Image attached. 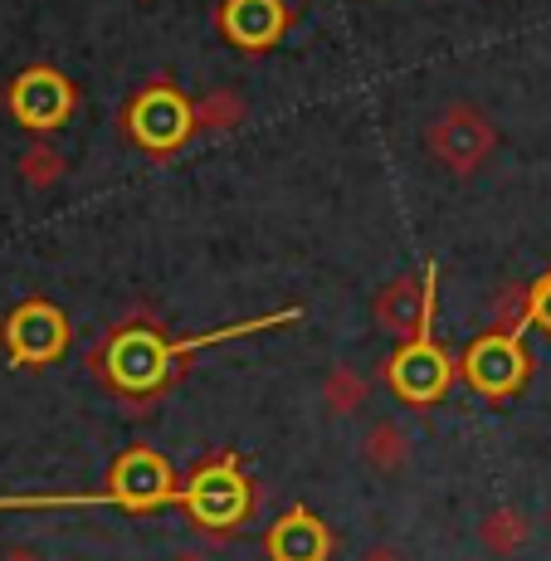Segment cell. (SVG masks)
I'll return each mask as SVG.
<instances>
[{
    "label": "cell",
    "instance_id": "13",
    "mask_svg": "<svg viewBox=\"0 0 551 561\" xmlns=\"http://www.w3.org/2000/svg\"><path fill=\"white\" fill-rule=\"evenodd\" d=\"M410 459H415V439H410V430L401 425V420L381 415L366 425L361 435V463L371 473H381V479H401V473L410 469Z\"/></svg>",
    "mask_w": 551,
    "mask_h": 561
},
{
    "label": "cell",
    "instance_id": "5",
    "mask_svg": "<svg viewBox=\"0 0 551 561\" xmlns=\"http://www.w3.org/2000/svg\"><path fill=\"white\" fill-rule=\"evenodd\" d=\"M523 337L527 332H517V328L513 332L489 328L479 342H469V352H463L459 381L473 386L483 401H513V396L527 386V376H532V357H527Z\"/></svg>",
    "mask_w": 551,
    "mask_h": 561
},
{
    "label": "cell",
    "instance_id": "16",
    "mask_svg": "<svg viewBox=\"0 0 551 561\" xmlns=\"http://www.w3.org/2000/svg\"><path fill=\"white\" fill-rule=\"evenodd\" d=\"M250 117V107L234 89H210L196 99V133H234Z\"/></svg>",
    "mask_w": 551,
    "mask_h": 561
},
{
    "label": "cell",
    "instance_id": "3",
    "mask_svg": "<svg viewBox=\"0 0 551 561\" xmlns=\"http://www.w3.org/2000/svg\"><path fill=\"white\" fill-rule=\"evenodd\" d=\"M123 127L142 152L151 157H171L196 137V103L176 89L171 79H157L127 103L123 113Z\"/></svg>",
    "mask_w": 551,
    "mask_h": 561
},
{
    "label": "cell",
    "instance_id": "18",
    "mask_svg": "<svg viewBox=\"0 0 551 561\" xmlns=\"http://www.w3.org/2000/svg\"><path fill=\"white\" fill-rule=\"evenodd\" d=\"M527 304H532V288H517V284H498L489 298V322L498 332H527Z\"/></svg>",
    "mask_w": 551,
    "mask_h": 561
},
{
    "label": "cell",
    "instance_id": "23",
    "mask_svg": "<svg viewBox=\"0 0 551 561\" xmlns=\"http://www.w3.org/2000/svg\"><path fill=\"white\" fill-rule=\"evenodd\" d=\"M547 527H551V508H547Z\"/></svg>",
    "mask_w": 551,
    "mask_h": 561
},
{
    "label": "cell",
    "instance_id": "1",
    "mask_svg": "<svg viewBox=\"0 0 551 561\" xmlns=\"http://www.w3.org/2000/svg\"><path fill=\"white\" fill-rule=\"evenodd\" d=\"M302 312L298 308H284L274 318H254V322H230L220 332H205V337H191V342H167L161 328H151L147 318H127L123 328L107 332L103 347H93V376H103L113 386V396H123V410L127 415H151L157 401L181 381L186 371V357L215 347V342H230V337H250V332H268V328H288L298 322Z\"/></svg>",
    "mask_w": 551,
    "mask_h": 561
},
{
    "label": "cell",
    "instance_id": "10",
    "mask_svg": "<svg viewBox=\"0 0 551 561\" xmlns=\"http://www.w3.org/2000/svg\"><path fill=\"white\" fill-rule=\"evenodd\" d=\"M103 493H107V503H123V508H133V513H151V508H161V503H181L186 483H176L171 463L151 445H133L113 463Z\"/></svg>",
    "mask_w": 551,
    "mask_h": 561
},
{
    "label": "cell",
    "instance_id": "12",
    "mask_svg": "<svg viewBox=\"0 0 551 561\" xmlns=\"http://www.w3.org/2000/svg\"><path fill=\"white\" fill-rule=\"evenodd\" d=\"M220 30L230 45L250 49V54H264L284 39L288 30V5L284 0H225L220 10Z\"/></svg>",
    "mask_w": 551,
    "mask_h": 561
},
{
    "label": "cell",
    "instance_id": "17",
    "mask_svg": "<svg viewBox=\"0 0 551 561\" xmlns=\"http://www.w3.org/2000/svg\"><path fill=\"white\" fill-rule=\"evenodd\" d=\"M64 171H69V161H64V152H59V147H49V142H35V147H25V152H20V181H25L30 191L59 186Z\"/></svg>",
    "mask_w": 551,
    "mask_h": 561
},
{
    "label": "cell",
    "instance_id": "20",
    "mask_svg": "<svg viewBox=\"0 0 551 561\" xmlns=\"http://www.w3.org/2000/svg\"><path fill=\"white\" fill-rule=\"evenodd\" d=\"M356 561H410V557L401 552V547H391V542H376V547H366Z\"/></svg>",
    "mask_w": 551,
    "mask_h": 561
},
{
    "label": "cell",
    "instance_id": "8",
    "mask_svg": "<svg viewBox=\"0 0 551 561\" xmlns=\"http://www.w3.org/2000/svg\"><path fill=\"white\" fill-rule=\"evenodd\" d=\"M454 376H459V366L449 362V352L439 347L435 337H420V342H405L395 357L381 362V381L391 386L395 396L410 405V410H425L435 405L439 396L454 386Z\"/></svg>",
    "mask_w": 551,
    "mask_h": 561
},
{
    "label": "cell",
    "instance_id": "15",
    "mask_svg": "<svg viewBox=\"0 0 551 561\" xmlns=\"http://www.w3.org/2000/svg\"><path fill=\"white\" fill-rule=\"evenodd\" d=\"M532 537V517L523 508H493L489 517L479 523V542L489 557H517Z\"/></svg>",
    "mask_w": 551,
    "mask_h": 561
},
{
    "label": "cell",
    "instance_id": "21",
    "mask_svg": "<svg viewBox=\"0 0 551 561\" xmlns=\"http://www.w3.org/2000/svg\"><path fill=\"white\" fill-rule=\"evenodd\" d=\"M0 561H45V552L25 542H10V547H0Z\"/></svg>",
    "mask_w": 551,
    "mask_h": 561
},
{
    "label": "cell",
    "instance_id": "7",
    "mask_svg": "<svg viewBox=\"0 0 551 561\" xmlns=\"http://www.w3.org/2000/svg\"><path fill=\"white\" fill-rule=\"evenodd\" d=\"M69 318L49 304V298H25L5 322H0V347L10 366H49L69 352Z\"/></svg>",
    "mask_w": 551,
    "mask_h": 561
},
{
    "label": "cell",
    "instance_id": "19",
    "mask_svg": "<svg viewBox=\"0 0 551 561\" xmlns=\"http://www.w3.org/2000/svg\"><path fill=\"white\" fill-rule=\"evenodd\" d=\"M527 288H532V304H527V332L537 328V332H547L551 337V268Z\"/></svg>",
    "mask_w": 551,
    "mask_h": 561
},
{
    "label": "cell",
    "instance_id": "22",
    "mask_svg": "<svg viewBox=\"0 0 551 561\" xmlns=\"http://www.w3.org/2000/svg\"><path fill=\"white\" fill-rule=\"evenodd\" d=\"M171 561H210V557H205V552H200V547H186V552H176V557H171Z\"/></svg>",
    "mask_w": 551,
    "mask_h": 561
},
{
    "label": "cell",
    "instance_id": "11",
    "mask_svg": "<svg viewBox=\"0 0 551 561\" xmlns=\"http://www.w3.org/2000/svg\"><path fill=\"white\" fill-rule=\"evenodd\" d=\"M332 547H337L332 527L302 503H294L284 517H274V527L264 533L268 561H332Z\"/></svg>",
    "mask_w": 551,
    "mask_h": 561
},
{
    "label": "cell",
    "instance_id": "6",
    "mask_svg": "<svg viewBox=\"0 0 551 561\" xmlns=\"http://www.w3.org/2000/svg\"><path fill=\"white\" fill-rule=\"evenodd\" d=\"M435 312H439V264H429L425 274H395L371 298L376 328L386 337H395L401 347L420 337H435Z\"/></svg>",
    "mask_w": 551,
    "mask_h": 561
},
{
    "label": "cell",
    "instance_id": "4",
    "mask_svg": "<svg viewBox=\"0 0 551 561\" xmlns=\"http://www.w3.org/2000/svg\"><path fill=\"white\" fill-rule=\"evenodd\" d=\"M498 147V127L483 107L473 103H449L429 117L425 127V152L449 171V176H473Z\"/></svg>",
    "mask_w": 551,
    "mask_h": 561
},
{
    "label": "cell",
    "instance_id": "2",
    "mask_svg": "<svg viewBox=\"0 0 551 561\" xmlns=\"http://www.w3.org/2000/svg\"><path fill=\"white\" fill-rule=\"evenodd\" d=\"M181 508L191 513V527L210 537H230L250 523L254 513V479H244V463L234 449H220L191 473Z\"/></svg>",
    "mask_w": 551,
    "mask_h": 561
},
{
    "label": "cell",
    "instance_id": "14",
    "mask_svg": "<svg viewBox=\"0 0 551 561\" xmlns=\"http://www.w3.org/2000/svg\"><path fill=\"white\" fill-rule=\"evenodd\" d=\"M318 396H322V405H328V415H337V420L342 415H356V410L371 401V376L356 371L352 362H337V366H328Z\"/></svg>",
    "mask_w": 551,
    "mask_h": 561
},
{
    "label": "cell",
    "instance_id": "9",
    "mask_svg": "<svg viewBox=\"0 0 551 561\" xmlns=\"http://www.w3.org/2000/svg\"><path fill=\"white\" fill-rule=\"evenodd\" d=\"M5 107H10V117H15L20 127H30L35 137H45V133H54V127H64L73 117V107H79V89H73L59 69L35 64V69H25L5 89Z\"/></svg>",
    "mask_w": 551,
    "mask_h": 561
}]
</instances>
